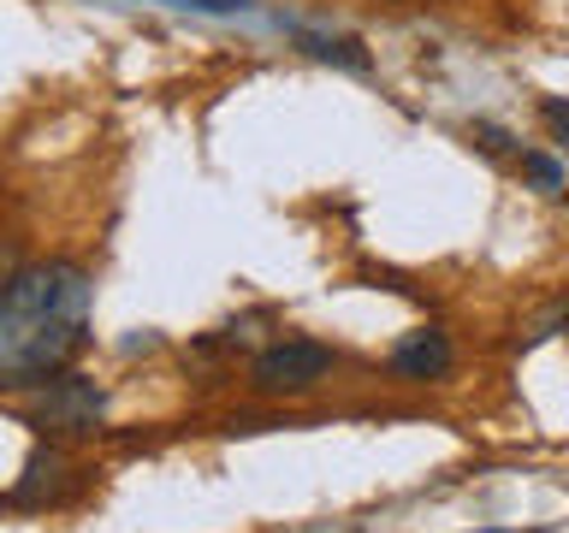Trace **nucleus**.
Returning <instances> with one entry per match:
<instances>
[{
	"label": "nucleus",
	"instance_id": "nucleus-8",
	"mask_svg": "<svg viewBox=\"0 0 569 533\" xmlns=\"http://www.w3.org/2000/svg\"><path fill=\"white\" fill-rule=\"evenodd\" d=\"M540 119H546V131L563 142V154H569V101L563 95H546L540 101Z\"/></svg>",
	"mask_w": 569,
	"mask_h": 533
},
{
	"label": "nucleus",
	"instance_id": "nucleus-10",
	"mask_svg": "<svg viewBox=\"0 0 569 533\" xmlns=\"http://www.w3.org/2000/svg\"><path fill=\"white\" fill-rule=\"evenodd\" d=\"M167 7H190V12H243L249 0H167Z\"/></svg>",
	"mask_w": 569,
	"mask_h": 533
},
{
	"label": "nucleus",
	"instance_id": "nucleus-11",
	"mask_svg": "<svg viewBox=\"0 0 569 533\" xmlns=\"http://www.w3.org/2000/svg\"><path fill=\"white\" fill-rule=\"evenodd\" d=\"M475 137H480V149H487V154H505L510 149V137L498 131V124H475Z\"/></svg>",
	"mask_w": 569,
	"mask_h": 533
},
{
	"label": "nucleus",
	"instance_id": "nucleus-9",
	"mask_svg": "<svg viewBox=\"0 0 569 533\" xmlns=\"http://www.w3.org/2000/svg\"><path fill=\"white\" fill-rule=\"evenodd\" d=\"M24 266H30V261H24V249H18L12 238H0V296L12 291V279L24 273Z\"/></svg>",
	"mask_w": 569,
	"mask_h": 533
},
{
	"label": "nucleus",
	"instance_id": "nucleus-1",
	"mask_svg": "<svg viewBox=\"0 0 569 533\" xmlns=\"http://www.w3.org/2000/svg\"><path fill=\"white\" fill-rule=\"evenodd\" d=\"M96 279L78 261H30L0 296V391L48 385L89 344Z\"/></svg>",
	"mask_w": 569,
	"mask_h": 533
},
{
	"label": "nucleus",
	"instance_id": "nucleus-5",
	"mask_svg": "<svg viewBox=\"0 0 569 533\" xmlns=\"http://www.w3.org/2000/svg\"><path fill=\"white\" fill-rule=\"evenodd\" d=\"M60 474H66V456L53 451V444H36L30 462H24V480L7 492V504H48V497L60 492Z\"/></svg>",
	"mask_w": 569,
	"mask_h": 533
},
{
	"label": "nucleus",
	"instance_id": "nucleus-3",
	"mask_svg": "<svg viewBox=\"0 0 569 533\" xmlns=\"http://www.w3.org/2000/svg\"><path fill=\"white\" fill-rule=\"evenodd\" d=\"M107 415V391L89 380V373H53L48 385H36V398L24 409V421L36 433H89Z\"/></svg>",
	"mask_w": 569,
	"mask_h": 533
},
{
	"label": "nucleus",
	"instance_id": "nucleus-4",
	"mask_svg": "<svg viewBox=\"0 0 569 533\" xmlns=\"http://www.w3.org/2000/svg\"><path fill=\"white\" fill-rule=\"evenodd\" d=\"M457 368V350H451V332H439V326H421V332H409L391 344V373L398 380H445V373Z\"/></svg>",
	"mask_w": 569,
	"mask_h": 533
},
{
	"label": "nucleus",
	"instance_id": "nucleus-6",
	"mask_svg": "<svg viewBox=\"0 0 569 533\" xmlns=\"http://www.w3.org/2000/svg\"><path fill=\"white\" fill-rule=\"evenodd\" d=\"M297 48L309 60H327V66H345V71H368V53L356 36H320V30H297Z\"/></svg>",
	"mask_w": 569,
	"mask_h": 533
},
{
	"label": "nucleus",
	"instance_id": "nucleus-2",
	"mask_svg": "<svg viewBox=\"0 0 569 533\" xmlns=\"http://www.w3.org/2000/svg\"><path fill=\"white\" fill-rule=\"evenodd\" d=\"M332 368H338V355L327 344H315V338H279V344L256 350L249 385H256L261 398H297V391H315Z\"/></svg>",
	"mask_w": 569,
	"mask_h": 533
},
{
	"label": "nucleus",
	"instance_id": "nucleus-7",
	"mask_svg": "<svg viewBox=\"0 0 569 533\" xmlns=\"http://www.w3.org/2000/svg\"><path fill=\"white\" fill-rule=\"evenodd\" d=\"M522 178H528L540 195H563V160H551V154H540V149L522 154Z\"/></svg>",
	"mask_w": 569,
	"mask_h": 533
}]
</instances>
